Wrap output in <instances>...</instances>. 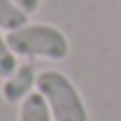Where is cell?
<instances>
[{"mask_svg":"<svg viewBox=\"0 0 121 121\" xmlns=\"http://www.w3.org/2000/svg\"><path fill=\"white\" fill-rule=\"evenodd\" d=\"M8 42L17 57H40L62 62L69 54V40L59 27L47 22H27L20 30L8 32Z\"/></svg>","mask_w":121,"mask_h":121,"instance_id":"1","label":"cell"},{"mask_svg":"<svg viewBox=\"0 0 121 121\" xmlns=\"http://www.w3.org/2000/svg\"><path fill=\"white\" fill-rule=\"evenodd\" d=\"M37 91L52 109L54 121H89V111L79 89L64 72L45 69L37 74Z\"/></svg>","mask_w":121,"mask_h":121,"instance_id":"2","label":"cell"},{"mask_svg":"<svg viewBox=\"0 0 121 121\" xmlns=\"http://www.w3.org/2000/svg\"><path fill=\"white\" fill-rule=\"evenodd\" d=\"M35 89H37V72L30 62H22V64H17V69L10 77L3 79L0 91H3V99L8 104H22V99L30 96Z\"/></svg>","mask_w":121,"mask_h":121,"instance_id":"3","label":"cell"},{"mask_svg":"<svg viewBox=\"0 0 121 121\" xmlns=\"http://www.w3.org/2000/svg\"><path fill=\"white\" fill-rule=\"evenodd\" d=\"M17 121H54L49 104L45 101V96H42L37 89L32 91L30 96L22 99V104H20V114H17Z\"/></svg>","mask_w":121,"mask_h":121,"instance_id":"4","label":"cell"},{"mask_svg":"<svg viewBox=\"0 0 121 121\" xmlns=\"http://www.w3.org/2000/svg\"><path fill=\"white\" fill-rule=\"evenodd\" d=\"M30 15L25 10H20L13 0H0V30L3 32H15L22 25H27Z\"/></svg>","mask_w":121,"mask_h":121,"instance_id":"5","label":"cell"},{"mask_svg":"<svg viewBox=\"0 0 121 121\" xmlns=\"http://www.w3.org/2000/svg\"><path fill=\"white\" fill-rule=\"evenodd\" d=\"M17 69V54L13 52V47H10L8 42V35H3V30H0V77H10Z\"/></svg>","mask_w":121,"mask_h":121,"instance_id":"6","label":"cell"},{"mask_svg":"<svg viewBox=\"0 0 121 121\" xmlns=\"http://www.w3.org/2000/svg\"><path fill=\"white\" fill-rule=\"evenodd\" d=\"M15 5H17L20 10H25L27 15H32V13H37V10H40V3L42 0H13Z\"/></svg>","mask_w":121,"mask_h":121,"instance_id":"7","label":"cell"}]
</instances>
